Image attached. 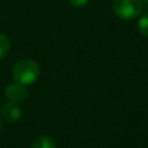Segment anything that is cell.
<instances>
[{
    "instance_id": "obj_1",
    "label": "cell",
    "mask_w": 148,
    "mask_h": 148,
    "mask_svg": "<svg viewBox=\"0 0 148 148\" xmlns=\"http://www.w3.org/2000/svg\"><path fill=\"white\" fill-rule=\"evenodd\" d=\"M12 74L16 83L29 86L38 79L40 74V67L32 59H21L14 64Z\"/></svg>"
},
{
    "instance_id": "obj_2",
    "label": "cell",
    "mask_w": 148,
    "mask_h": 148,
    "mask_svg": "<svg viewBox=\"0 0 148 148\" xmlns=\"http://www.w3.org/2000/svg\"><path fill=\"white\" fill-rule=\"evenodd\" d=\"M141 0H113V13L123 20H132L142 13Z\"/></svg>"
},
{
    "instance_id": "obj_3",
    "label": "cell",
    "mask_w": 148,
    "mask_h": 148,
    "mask_svg": "<svg viewBox=\"0 0 148 148\" xmlns=\"http://www.w3.org/2000/svg\"><path fill=\"white\" fill-rule=\"evenodd\" d=\"M5 96L9 102L13 103H22L27 101L29 97V91L27 90L25 86L18 83H10L5 89Z\"/></svg>"
},
{
    "instance_id": "obj_4",
    "label": "cell",
    "mask_w": 148,
    "mask_h": 148,
    "mask_svg": "<svg viewBox=\"0 0 148 148\" xmlns=\"http://www.w3.org/2000/svg\"><path fill=\"white\" fill-rule=\"evenodd\" d=\"M22 116V110L17 103L9 102L1 108V118L7 123H15Z\"/></svg>"
},
{
    "instance_id": "obj_5",
    "label": "cell",
    "mask_w": 148,
    "mask_h": 148,
    "mask_svg": "<svg viewBox=\"0 0 148 148\" xmlns=\"http://www.w3.org/2000/svg\"><path fill=\"white\" fill-rule=\"evenodd\" d=\"M31 148H57V145L51 136L39 135L34 140Z\"/></svg>"
},
{
    "instance_id": "obj_6",
    "label": "cell",
    "mask_w": 148,
    "mask_h": 148,
    "mask_svg": "<svg viewBox=\"0 0 148 148\" xmlns=\"http://www.w3.org/2000/svg\"><path fill=\"white\" fill-rule=\"evenodd\" d=\"M9 50H10V39L6 35L0 34V60L8 54Z\"/></svg>"
},
{
    "instance_id": "obj_7",
    "label": "cell",
    "mask_w": 148,
    "mask_h": 148,
    "mask_svg": "<svg viewBox=\"0 0 148 148\" xmlns=\"http://www.w3.org/2000/svg\"><path fill=\"white\" fill-rule=\"evenodd\" d=\"M138 29L142 36L148 37V13L140 16L138 22Z\"/></svg>"
},
{
    "instance_id": "obj_8",
    "label": "cell",
    "mask_w": 148,
    "mask_h": 148,
    "mask_svg": "<svg viewBox=\"0 0 148 148\" xmlns=\"http://www.w3.org/2000/svg\"><path fill=\"white\" fill-rule=\"evenodd\" d=\"M68 1H69V5L74 8H81L88 2V0H68Z\"/></svg>"
},
{
    "instance_id": "obj_9",
    "label": "cell",
    "mask_w": 148,
    "mask_h": 148,
    "mask_svg": "<svg viewBox=\"0 0 148 148\" xmlns=\"http://www.w3.org/2000/svg\"><path fill=\"white\" fill-rule=\"evenodd\" d=\"M1 128H2V121H1V116H0V131H1Z\"/></svg>"
},
{
    "instance_id": "obj_10",
    "label": "cell",
    "mask_w": 148,
    "mask_h": 148,
    "mask_svg": "<svg viewBox=\"0 0 148 148\" xmlns=\"http://www.w3.org/2000/svg\"><path fill=\"white\" fill-rule=\"evenodd\" d=\"M141 1H143V2H146V3H148V0H141Z\"/></svg>"
}]
</instances>
